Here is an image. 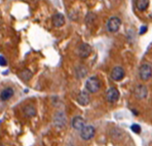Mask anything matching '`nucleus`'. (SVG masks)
I'll return each mask as SVG.
<instances>
[{
    "instance_id": "nucleus-10",
    "label": "nucleus",
    "mask_w": 152,
    "mask_h": 146,
    "mask_svg": "<svg viewBox=\"0 0 152 146\" xmlns=\"http://www.w3.org/2000/svg\"><path fill=\"white\" fill-rule=\"evenodd\" d=\"M66 116H65L64 112H58L57 114H56L55 116V120H53V123H55V125H57V127H60V128H63L65 125H66Z\"/></svg>"
},
{
    "instance_id": "nucleus-15",
    "label": "nucleus",
    "mask_w": 152,
    "mask_h": 146,
    "mask_svg": "<svg viewBox=\"0 0 152 146\" xmlns=\"http://www.w3.org/2000/svg\"><path fill=\"white\" fill-rule=\"evenodd\" d=\"M25 114L28 117H32V116H34L35 114H36V109H35L34 106H32V105H28V106L25 107Z\"/></svg>"
},
{
    "instance_id": "nucleus-14",
    "label": "nucleus",
    "mask_w": 152,
    "mask_h": 146,
    "mask_svg": "<svg viewBox=\"0 0 152 146\" xmlns=\"http://www.w3.org/2000/svg\"><path fill=\"white\" fill-rule=\"evenodd\" d=\"M149 0H136V7L140 12H144L148 8Z\"/></svg>"
},
{
    "instance_id": "nucleus-1",
    "label": "nucleus",
    "mask_w": 152,
    "mask_h": 146,
    "mask_svg": "<svg viewBox=\"0 0 152 146\" xmlns=\"http://www.w3.org/2000/svg\"><path fill=\"white\" fill-rule=\"evenodd\" d=\"M100 87H101L100 80L96 76H91V77L88 78L86 82V89L89 93H97L100 90Z\"/></svg>"
},
{
    "instance_id": "nucleus-9",
    "label": "nucleus",
    "mask_w": 152,
    "mask_h": 146,
    "mask_svg": "<svg viewBox=\"0 0 152 146\" xmlns=\"http://www.w3.org/2000/svg\"><path fill=\"white\" fill-rule=\"evenodd\" d=\"M91 98H89V94L86 91H81L77 96V102L79 103L81 106H86L88 105Z\"/></svg>"
},
{
    "instance_id": "nucleus-20",
    "label": "nucleus",
    "mask_w": 152,
    "mask_h": 146,
    "mask_svg": "<svg viewBox=\"0 0 152 146\" xmlns=\"http://www.w3.org/2000/svg\"><path fill=\"white\" fill-rule=\"evenodd\" d=\"M146 31H147V26H142V28L140 30V35H143Z\"/></svg>"
},
{
    "instance_id": "nucleus-13",
    "label": "nucleus",
    "mask_w": 152,
    "mask_h": 146,
    "mask_svg": "<svg viewBox=\"0 0 152 146\" xmlns=\"http://www.w3.org/2000/svg\"><path fill=\"white\" fill-rule=\"evenodd\" d=\"M13 96V90L12 87H7V89L3 90L0 94V98H1L2 101H7L10 100Z\"/></svg>"
},
{
    "instance_id": "nucleus-21",
    "label": "nucleus",
    "mask_w": 152,
    "mask_h": 146,
    "mask_svg": "<svg viewBox=\"0 0 152 146\" xmlns=\"http://www.w3.org/2000/svg\"><path fill=\"white\" fill-rule=\"evenodd\" d=\"M0 146H3V145H2V144H0Z\"/></svg>"
},
{
    "instance_id": "nucleus-16",
    "label": "nucleus",
    "mask_w": 152,
    "mask_h": 146,
    "mask_svg": "<svg viewBox=\"0 0 152 146\" xmlns=\"http://www.w3.org/2000/svg\"><path fill=\"white\" fill-rule=\"evenodd\" d=\"M21 77H22V79L23 80H25V81H28V80H30L31 78H32V75H33V73L31 72L29 69H25V70H23L21 72Z\"/></svg>"
},
{
    "instance_id": "nucleus-4",
    "label": "nucleus",
    "mask_w": 152,
    "mask_h": 146,
    "mask_svg": "<svg viewBox=\"0 0 152 146\" xmlns=\"http://www.w3.org/2000/svg\"><path fill=\"white\" fill-rule=\"evenodd\" d=\"M126 72H124V68L120 66H115L111 71V78L115 81H120L121 79H124Z\"/></svg>"
},
{
    "instance_id": "nucleus-6",
    "label": "nucleus",
    "mask_w": 152,
    "mask_h": 146,
    "mask_svg": "<svg viewBox=\"0 0 152 146\" xmlns=\"http://www.w3.org/2000/svg\"><path fill=\"white\" fill-rule=\"evenodd\" d=\"M106 99L108 102L114 103L119 99V92L116 87H110L106 93Z\"/></svg>"
},
{
    "instance_id": "nucleus-19",
    "label": "nucleus",
    "mask_w": 152,
    "mask_h": 146,
    "mask_svg": "<svg viewBox=\"0 0 152 146\" xmlns=\"http://www.w3.org/2000/svg\"><path fill=\"white\" fill-rule=\"evenodd\" d=\"M7 65V61L4 57L0 56V66H6Z\"/></svg>"
},
{
    "instance_id": "nucleus-18",
    "label": "nucleus",
    "mask_w": 152,
    "mask_h": 146,
    "mask_svg": "<svg viewBox=\"0 0 152 146\" xmlns=\"http://www.w3.org/2000/svg\"><path fill=\"white\" fill-rule=\"evenodd\" d=\"M131 130L134 132V133L140 134V133H141V131H142V128H141V125H138V123H134V125H132Z\"/></svg>"
},
{
    "instance_id": "nucleus-7",
    "label": "nucleus",
    "mask_w": 152,
    "mask_h": 146,
    "mask_svg": "<svg viewBox=\"0 0 152 146\" xmlns=\"http://www.w3.org/2000/svg\"><path fill=\"white\" fill-rule=\"evenodd\" d=\"M78 56L80 58H88L91 53V48L88 43H81L77 48Z\"/></svg>"
},
{
    "instance_id": "nucleus-12",
    "label": "nucleus",
    "mask_w": 152,
    "mask_h": 146,
    "mask_svg": "<svg viewBox=\"0 0 152 146\" xmlns=\"http://www.w3.org/2000/svg\"><path fill=\"white\" fill-rule=\"evenodd\" d=\"M65 24V17L62 13H56L53 15V25L57 28L64 26Z\"/></svg>"
},
{
    "instance_id": "nucleus-3",
    "label": "nucleus",
    "mask_w": 152,
    "mask_h": 146,
    "mask_svg": "<svg viewBox=\"0 0 152 146\" xmlns=\"http://www.w3.org/2000/svg\"><path fill=\"white\" fill-rule=\"evenodd\" d=\"M120 25H121V21H120L119 18L112 17L108 20V22H107V30L111 33H115L119 30Z\"/></svg>"
},
{
    "instance_id": "nucleus-11",
    "label": "nucleus",
    "mask_w": 152,
    "mask_h": 146,
    "mask_svg": "<svg viewBox=\"0 0 152 146\" xmlns=\"http://www.w3.org/2000/svg\"><path fill=\"white\" fill-rule=\"evenodd\" d=\"M147 94H148V90L145 85L141 84L138 85L135 90V95L138 99H144L147 97Z\"/></svg>"
},
{
    "instance_id": "nucleus-17",
    "label": "nucleus",
    "mask_w": 152,
    "mask_h": 146,
    "mask_svg": "<svg viewBox=\"0 0 152 146\" xmlns=\"http://www.w3.org/2000/svg\"><path fill=\"white\" fill-rule=\"evenodd\" d=\"M88 73V70L84 68L83 66H79L77 69H76V74H77V77L78 78H82L86 76V74Z\"/></svg>"
},
{
    "instance_id": "nucleus-2",
    "label": "nucleus",
    "mask_w": 152,
    "mask_h": 146,
    "mask_svg": "<svg viewBox=\"0 0 152 146\" xmlns=\"http://www.w3.org/2000/svg\"><path fill=\"white\" fill-rule=\"evenodd\" d=\"M139 75L143 81H147L150 79L152 77V68L150 65L143 64L139 69Z\"/></svg>"
},
{
    "instance_id": "nucleus-5",
    "label": "nucleus",
    "mask_w": 152,
    "mask_h": 146,
    "mask_svg": "<svg viewBox=\"0 0 152 146\" xmlns=\"http://www.w3.org/2000/svg\"><path fill=\"white\" fill-rule=\"evenodd\" d=\"M94 136H95V128L91 127V125H86L80 131V137L86 141L91 139Z\"/></svg>"
},
{
    "instance_id": "nucleus-8",
    "label": "nucleus",
    "mask_w": 152,
    "mask_h": 146,
    "mask_svg": "<svg viewBox=\"0 0 152 146\" xmlns=\"http://www.w3.org/2000/svg\"><path fill=\"white\" fill-rule=\"evenodd\" d=\"M86 120L82 118L81 116H75L72 120V128L77 131H81L84 127H86Z\"/></svg>"
}]
</instances>
